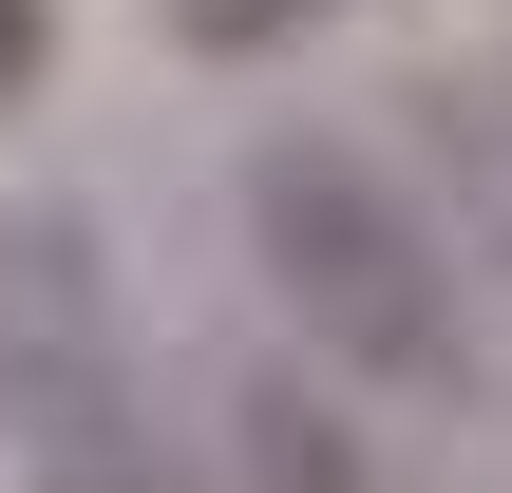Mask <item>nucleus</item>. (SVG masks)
I'll use <instances>...</instances> for the list:
<instances>
[{
  "mask_svg": "<svg viewBox=\"0 0 512 493\" xmlns=\"http://www.w3.org/2000/svg\"><path fill=\"white\" fill-rule=\"evenodd\" d=\"M228 228H247V285L285 304V342L342 380V399H399V418H456L475 399V266L456 228L323 114H266L228 152Z\"/></svg>",
  "mask_w": 512,
  "mask_h": 493,
  "instance_id": "nucleus-1",
  "label": "nucleus"
},
{
  "mask_svg": "<svg viewBox=\"0 0 512 493\" xmlns=\"http://www.w3.org/2000/svg\"><path fill=\"white\" fill-rule=\"evenodd\" d=\"M0 475L19 493H209V437L171 418L133 285H114V228L76 190L0 209Z\"/></svg>",
  "mask_w": 512,
  "mask_h": 493,
  "instance_id": "nucleus-2",
  "label": "nucleus"
},
{
  "mask_svg": "<svg viewBox=\"0 0 512 493\" xmlns=\"http://www.w3.org/2000/svg\"><path fill=\"white\" fill-rule=\"evenodd\" d=\"M209 493H399V456H380V418L323 361H247L228 437H209Z\"/></svg>",
  "mask_w": 512,
  "mask_h": 493,
  "instance_id": "nucleus-3",
  "label": "nucleus"
},
{
  "mask_svg": "<svg viewBox=\"0 0 512 493\" xmlns=\"http://www.w3.org/2000/svg\"><path fill=\"white\" fill-rule=\"evenodd\" d=\"M342 0H152V38L171 57H209V76H247V57H304Z\"/></svg>",
  "mask_w": 512,
  "mask_h": 493,
  "instance_id": "nucleus-4",
  "label": "nucleus"
},
{
  "mask_svg": "<svg viewBox=\"0 0 512 493\" xmlns=\"http://www.w3.org/2000/svg\"><path fill=\"white\" fill-rule=\"evenodd\" d=\"M38 57H57V0H0V114L38 95Z\"/></svg>",
  "mask_w": 512,
  "mask_h": 493,
  "instance_id": "nucleus-5",
  "label": "nucleus"
}]
</instances>
